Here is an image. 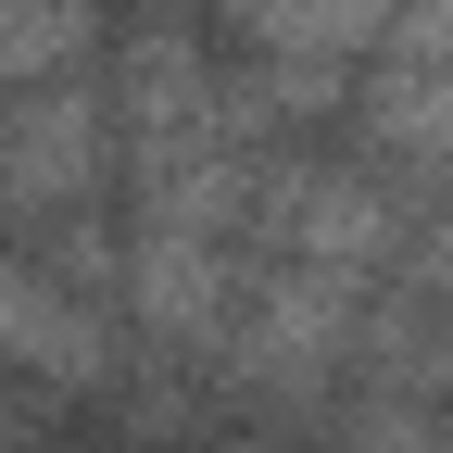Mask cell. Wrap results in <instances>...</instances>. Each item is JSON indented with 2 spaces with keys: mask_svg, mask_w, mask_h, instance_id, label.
I'll return each mask as SVG.
<instances>
[{
  "mask_svg": "<svg viewBox=\"0 0 453 453\" xmlns=\"http://www.w3.org/2000/svg\"><path fill=\"white\" fill-rule=\"evenodd\" d=\"M390 26H403L390 50H403L416 76H453V0H403V13H390Z\"/></svg>",
  "mask_w": 453,
  "mask_h": 453,
  "instance_id": "4",
  "label": "cell"
},
{
  "mask_svg": "<svg viewBox=\"0 0 453 453\" xmlns=\"http://www.w3.org/2000/svg\"><path fill=\"white\" fill-rule=\"evenodd\" d=\"M76 50H88V0H0V88L64 76Z\"/></svg>",
  "mask_w": 453,
  "mask_h": 453,
  "instance_id": "2",
  "label": "cell"
},
{
  "mask_svg": "<svg viewBox=\"0 0 453 453\" xmlns=\"http://www.w3.org/2000/svg\"><path fill=\"white\" fill-rule=\"evenodd\" d=\"M0 365H38V378H101V327L50 290V265H0Z\"/></svg>",
  "mask_w": 453,
  "mask_h": 453,
  "instance_id": "1",
  "label": "cell"
},
{
  "mask_svg": "<svg viewBox=\"0 0 453 453\" xmlns=\"http://www.w3.org/2000/svg\"><path fill=\"white\" fill-rule=\"evenodd\" d=\"M378 139L453 151V76H390V88H378Z\"/></svg>",
  "mask_w": 453,
  "mask_h": 453,
  "instance_id": "3",
  "label": "cell"
}]
</instances>
